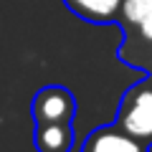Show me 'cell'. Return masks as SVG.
<instances>
[{
  "label": "cell",
  "mask_w": 152,
  "mask_h": 152,
  "mask_svg": "<svg viewBox=\"0 0 152 152\" xmlns=\"http://www.w3.org/2000/svg\"><path fill=\"white\" fill-rule=\"evenodd\" d=\"M117 26L122 28L119 61L152 76V0H124Z\"/></svg>",
  "instance_id": "1"
},
{
  "label": "cell",
  "mask_w": 152,
  "mask_h": 152,
  "mask_svg": "<svg viewBox=\"0 0 152 152\" xmlns=\"http://www.w3.org/2000/svg\"><path fill=\"white\" fill-rule=\"evenodd\" d=\"M114 124H119L124 132H129L132 137L152 147V76L150 74L122 94Z\"/></svg>",
  "instance_id": "2"
},
{
  "label": "cell",
  "mask_w": 152,
  "mask_h": 152,
  "mask_svg": "<svg viewBox=\"0 0 152 152\" xmlns=\"http://www.w3.org/2000/svg\"><path fill=\"white\" fill-rule=\"evenodd\" d=\"M31 117L36 122H74L76 117V96L66 86L51 84L38 89L31 99Z\"/></svg>",
  "instance_id": "3"
},
{
  "label": "cell",
  "mask_w": 152,
  "mask_h": 152,
  "mask_svg": "<svg viewBox=\"0 0 152 152\" xmlns=\"http://www.w3.org/2000/svg\"><path fill=\"white\" fill-rule=\"evenodd\" d=\"M81 152H150V145L124 132L119 124L96 127L81 142Z\"/></svg>",
  "instance_id": "4"
},
{
  "label": "cell",
  "mask_w": 152,
  "mask_h": 152,
  "mask_svg": "<svg viewBox=\"0 0 152 152\" xmlns=\"http://www.w3.org/2000/svg\"><path fill=\"white\" fill-rule=\"evenodd\" d=\"M74 140V122H36L33 124L36 152H71Z\"/></svg>",
  "instance_id": "5"
},
{
  "label": "cell",
  "mask_w": 152,
  "mask_h": 152,
  "mask_svg": "<svg viewBox=\"0 0 152 152\" xmlns=\"http://www.w3.org/2000/svg\"><path fill=\"white\" fill-rule=\"evenodd\" d=\"M124 0H64V5L76 18L91 23V26H112L122 13Z\"/></svg>",
  "instance_id": "6"
}]
</instances>
